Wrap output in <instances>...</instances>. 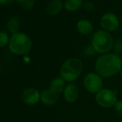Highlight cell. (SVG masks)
I'll list each match as a JSON object with an SVG mask.
<instances>
[{"instance_id":"6da1fadb","label":"cell","mask_w":122,"mask_h":122,"mask_svg":"<svg viewBox=\"0 0 122 122\" xmlns=\"http://www.w3.org/2000/svg\"><path fill=\"white\" fill-rule=\"evenodd\" d=\"M122 60L116 54H105L96 60V70L98 73L104 78L111 77L121 69Z\"/></svg>"},{"instance_id":"7a4b0ae2","label":"cell","mask_w":122,"mask_h":122,"mask_svg":"<svg viewBox=\"0 0 122 122\" xmlns=\"http://www.w3.org/2000/svg\"><path fill=\"white\" fill-rule=\"evenodd\" d=\"M32 40L25 33L17 32L11 36L9 42V47L11 52L15 55H22L28 53L32 48Z\"/></svg>"},{"instance_id":"3957f363","label":"cell","mask_w":122,"mask_h":122,"mask_svg":"<svg viewBox=\"0 0 122 122\" xmlns=\"http://www.w3.org/2000/svg\"><path fill=\"white\" fill-rule=\"evenodd\" d=\"M83 69L81 60L77 58L67 60L60 69V74L63 78L68 82H73L78 78Z\"/></svg>"},{"instance_id":"277c9868","label":"cell","mask_w":122,"mask_h":122,"mask_svg":"<svg viewBox=\"0 0 122 122\" xmlns=\"http://www.w3.org/2000/svg\"><path fill=\"white\" fill-rule=\"evenodd\" d=\"M92 45L96 52L101 54L106 53L113 46V40L108 32L99 30L93 35Z\"/></svg>"},{"instance_id":"5b68a950","label":"cell","mask_w":122,"mask_h":122,"mask_svg":"<svg viewBox=\"0 0 122 122\" xmlns=\"http://www.w3.org/2000/svg\"><path fill=\"white\" fill-rule=\"evenodd\" d=\"M96 101L105 108L111 107L116 103V96L113 91L109 89H103L97 93Z\"/></svg>"},{"instance_id":"8992f818","label":"cell","mask_w":122,"mask_h":122,"mask_svg":"<svg viewBox=\"0 0 122 122\" xmlns=\"http://www.w3.org/2000/svg\"><path fill=\"white\" fill-rule=\"evenodd\" d=\"M102 80L96 73H88L84 79V86L90 93H97L101 91L102 87Z\"/></svg>"},{"instance_id":"52a82bcc","label":"cell","mask_w":122,"mask_h":122,"mask_svg":"<svg viewBox=\"0 0 122 122\" xmlns=\"http://www.w3.org/2000/svg\"><path fill=\"white\" fill-rule=\"evenodd\" d=\"M101 25L105 31H114L118 27L119 20L114 13L107 12L101 17Z\"/></svg>"},{"instance_id":"ba28073f","label":"cell","mask_w":122,"mask_h":122,"mask_svg":"<svg viewBox=\"0 0 122 122\" xmlns=\"http://www.w3.org/2000/svg\"><path fill=\"white\" fill-rule=\"evenodd\" d=\"M22 101L28 105H34L37 103L40 98V95L38 91L35 88H26L22 93Z\"/></svg>"},{"instance_id":"9c48e42d","label":"cell","mask_w":122,"mask_h":122,"mask_svg":"<svg viewBox=\"0 0 122 122\" xmlns=\"http://www.w3.org/2000/svg\"><path fill=\"white\" fill-rule=\"evenodd\" d=\"M63 8V3L61 0H51L46 7V12L50 16L58 15Z\"/></svg>"},{"instance_id":"30bf717a","label":"cell","mask_w":122,"mask_h":122,"mask_svg":"<svg viewBox=\"0 0 122 122\" xmlns=\"http://www.w3.org/2000/svg\"><path fill=\"white\" fill-rule=\"evenodd\" d=\"M40 98L43 103L46 105H53L57 101L58 96L56 92L50 88L48 90L44 91L42 93Z\"/></svg>"},{"instance_id":"8fae6325","label":"cell","mask_w":122,"mask_h":122,"mask_svg":"<svg viewBox=\"0 0 122 122\" xmlns=\"http://www.w3.org/2000/svg\"><path fill=\"white\" fill-rule=\"evenodd\" d=\"M76 28L79 33H81L83 35H91L93 30V24L89 20L86 19L79 20L76 25Z\"/></svg>"},{"instance_id":"7c38bea8","label":"cell","mask_w":122,"mask_h":122,"mask_svg":"<svg viewBox=\"0 0 122 122\" xmlns=\"http://www.w3.org/2000/svg\"><path fill=\"white\" fill-rule=\"evenodd\" d=\"M78 95V91L77 87L73 84L68 85L64 91V96L67 101L68 102H74L76 101Z\"/></svg>"},{"instance_id":"4fadbf2b","label":"cell","mask_w":122,"mask_h":122,"mask_svg":"<svg viewBox=\"0 0 122 122\" xmlns=\"http://www.w3.org/2000/svg\"><path fill=\"white\" fill-rule=\"evenodd\" d=\"M65 8L68 12H76L83 6V0H66Z\"/></svg>"},{"instance_id":"5bb4252c","label":"cell","mask_w":122,"mask_h":122,"mask_svg":"<svg viewBox=\"0 0 122 122\" xmlns=\"http://www.w3.org/2000/svg\"><path fill=\"white\" fill-rule=\"evenodd\" d=\"M7 27L8 31L14 35L18 32L20 27V20L17 17H12L7 22Z\"/></svg>"},{"instance_id":"9a60e30c","label":"cell","mask_w":122,"mask_h":122,"mask_svg":"<svg viewBox=\"0 0 122 122\" xmlns=\"http://www.w3.org/2000/svg\"><path fill=\"white\" fill-rule=\"evenodd\" d=\"M65 87V82L61 78H56L52 81L50 83V89L56 92L57 93H61L64 90Z\"/></svg>"},{"instance_id":"2e32d148","label":"cell","mask_w":122,"mask_h":122,"mask_svg":"<svg viewBox=\"0 0 122 122\" xmlns=\"http://www.w3.org/2000/svg\"><path fill=\"white\" fill-rule=\"evenodd\" d=\"M16 1L20 7L27 10L32 9L35 4V0H16Z\"/></svg>"},{"instance_id":"e0dca14e","label":"cell","mask_w":122,"mask_h":122,"mask_svg":"<svg viewBox=\"0 0 122 122\" xmlns=\"http://www.w3.org/2000/svg\"><path fill=\"white\" fill-rule=\"evenodd\" d=\"M10 42L9 35L5 32H0V48L6 46Z\"/></svg>"},{"instance_id":"ac0fdd59","label":"cell","mask_w":122,"mask_h":122,"mask_svg":"<svg viewBox=\"0 0 122 122\" xmlns=\"http://www.w3.org/2000/svg\"><path fill=\"white\" fill-rule=\"evenodd\" d=\"M113 50L117 53H121L122 52V40H118L114 45H113Z\"/></svg>"},{"instance_id":"d6986e66","label":"cell","mask_w":122,"mask_h":122,"mask_svg":"<svg viewBox=\"0 0 122 122\" xmlns=\"http://www.w3.org/2000/svg\"><path fill=\"white\" fill-rule=\"evenodd\" d=\"M83 7L86 11L89 12V11H92L94 10L95 5H94V3L91 1H86L83 3Z\"/></svg>"},{"instance_id":"ffe728a7","label":"cell","mask_w":122,"mask_h":122,"mask_svg":"<svg viewBox=\"0 0 122 122\" xmlns=\"http://www.w3.org/2000/svg\"><path fill=\"white\" fill-rule=\"evenodd\" d=\"M115 110L118 113H122V101H119L115 103Z\"/></svg>"},{"instance_id":"44dd1931","label":"cell","mask_w":122,"mask_h":122,"mask_svg":"<svg viewBox=\"0 0 122 122\" xmlns=\"http://www.w3.org/2000/svg\"><path fill=\"white\" fill-rule=\"evenodd\" d=\"M94 52H96V50H94L93 45H88L86 47L85 52L87 55H93V54H94Z\"/></svg>"},{"instance_id":"7402d4cb","label":"cell","mask_w":122,"mask_h":122,"mask_svg":"<svg viewBox=\"0 0 122 122\" xmlns=\"http://www.w3.org/2000/svg\"><path fill=\"white\" fill-rule=\"evenodd\" d=\"M15 0H0V5H9L12 3Z\"/></svg>"},{"instance_id":"603a6c76","label":"cell","mask_w":122,"mask_h":122,"mask_svg":"<svg viewBox=\"0 0 122 122\" xmlns=\"http://www.w3.org/2000/svg\"><path fill=\"white\" fill-rule=\"evenodd\" d=\"M121 76H122V68H121Z\"/></svg>"},{"instance_id":"cb8c5ba5","label":"cell","mask_w":122,"mask_h":122,"mask_svg":"<svg viewBox=\"0 0 122 122\" xmlns=\"http://www.w3.org/2000/svg\"><path fill=\"white\" fill-rule=\"evenodd\" d=\"M121 18H122V17H121Z\"/></svg>"}]
</instances>
